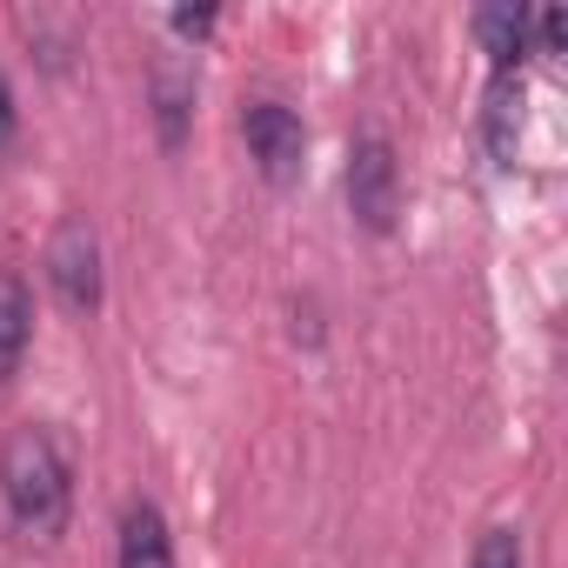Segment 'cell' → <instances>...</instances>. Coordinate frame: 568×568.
Segmentation results:
<instances>
[{
  "mask_svg": "<svg viewBox=\"0 0 568 568\" xmlns=\"http://www.w3.org/2000/svg\"><path fill=\"white\" fill-rule=\"evenodd\" d=\"M28 328H34V302L21 274H0V382H14L21 355H28Z\"/></svg>",
  "mask_w": 568,
  "mask_h": 568,
  "instance_id": "cell-7",
  "label": "cell"
},
{
  "mask_svg": "<svg viewBox=\"0 0 568 568\" xmlns=\"http://www.w3.org/2000/svg\"><path fill=\"white\" fill-rule=\"evenodd\" d=\"M14 121H21V114H14V88H8V74H0V148L14 141Z\"/></svg>",
  "mask_w": 568,
  "mask_h": 568,
  "instance_id": "cell-13",
  "label": "cell"
},
{
  "mask_svg": "<svg viewBox=\"0 0 568 568\" xmlns=\"http://www.w3.org/2000/svg\"><path fill=\"white\" fill-rule=\"evenodd\" d=\"M114 568H174V535H168V515L154 501H128Z\"/></svg>",
  "mask_w": 568,
  "mask_h": 568,
  "instance_id": "cell-5",
  "label": "cell"
},
{
  "mask_svg": "<svg viewBox=\"0 0 568 568\" xmlns=\"http://www.w3.org/2000/svg\"><path fill=\"white\" fill-rule=\"evenodd\" d=\"M241 134H247V154H254L261 181L288 187V181L302 174V161H308V128H302L295 108H281V101H247Z\"/></svg>",
  "mask_w": 568,
  "mask_h": 568,
  "instance_id": "cell-4",
  "label": "cell"
},
{
  "mask_svg": "<svg viewBox=\"0 0 568 568\" xmlns=\"http://www.w3.org/2000/svg\"><path fill=\"white\" fill-rule=\"evenodd\" d=\"M475 568H521V535L515 528H488L475 541Z\"/></svg>",
  "mask_w": 568,
  "mask_h": 568,
  "instance_id": "cell-10",
  "label": "cell"
},
{
  "mask_svg": "<svg viewBox=\"0 0 568 568\" xmlns=\"http://www.w3.org/2000/svg\"><path fill=\"white\" fill-rule=\"evenodd\" d=\"M214 21H221L214 8H181V14H174V34H187V41H201V34H214Z\"/></svg>",
  "mask_w": 568,
  "mask_h": 568,
  "instance_id": "cell-12",
  "label": "cell"
},
{
  "mask_svg": "<svg viewBox=\"0 0 568 568\" xmlns=\"http://www.w3.org/2000/svg\"><path fill=\"white\" fill-rule=\"evenodd\" d=\"M0 501H8L14 528L34 541H54L68 528L74 508V481H68V455L48 428H14L0 448Z\"/></svg>",
  "mask_w": 568,
  "mask_h": 568,
  "instance_id": "cell-1",
  "label": "cell"
},
{
  "mask_svg": "<svg viewBox=\"0 0 568 568\" xmlns=\"http://www.w3.org/2000/svg\"><path fill=\"white\" fill-rule=\"evenodd\" d=\"M187 114H194V81L161 68L154 74V121H161V148H181L187 141Z\"/></svg>",
  "mask_w": 568,
  "mask_h": 568,
  "instance_id": "cell-9",
  "label": "cell"
},
{
  "mask_svg": "<svg viewBox=\"0 0 568 568\" xmlns=\"http://www.w3.org/2000/svg\"><path fill=\"white\" fill-rule=\"evenodd\" d=\"M528 34H535L541 54H561V41H568V14H561V8H541V14H528Z\"/></svg>",
  "mask_w": 568,
  "mask_h": 568,
  "instance_id": "cell-11",
  "label": "cell"
},
{
  "mask_svg": "<svg viewBox=\"0 0 568 568\" xmlns=\"http://www.w3.org/2000/svg\"><path fill=\"white\" fill-rule=\"evenodd\" d=\"M48 281H54V302L68 315H94L101 308L108 274H101V241H94L88 221H61V234L48 241Z\"/></svg>",
  "mask_w": 568,
  "mask_h": 568,
  "instance_id": "cell-3",
  "label": "cell"
},
{
  "mask_svg": "<svg viewBox=\"0 0 568 568\" xmlns=\"http://www.w3.org/2000/svg\"><path fill=\"white\" fill-rule=\"evenodd\" d=\"M475 34H481L495 74H521V54H528V14L521 8H481L475 14Z\"/></svg>",
  "mask_w": 568,
  "mask_h": 568,
  "instance_id": "cell-8",
  "label": "cell"
},
{
  "mask_svg": "<svg viewBox=\"0 0 568 568\" xmlns=\"http://www.w3.org/2000/svg\"><path fill=\"white\" fill-rule=\"evenodd\" d=\"M348 214L368 234H388L402 214V161L388 148V134H362L348 154Z\"/></svg>",
  "mask_w": 568,
  "mask_h": 568,
  "instance_id": "cell-2",
  "label": "cell"
},
{
  "mask_svg": "<svg viewBox=\"0 0 568 568\" xmlns=\"http://www.w3.org/2000/svg\"><path fill=\"white\" fill-rule=\"evenodd\" d=\"M515 141H521V74H495L481 108V148L495 168H515Z\"/></svg>",
  "mask_w": 568,
  "mask_h": 568,
  "instance_id": "cell-6",
  "label": "cell"
}]
</instances>
